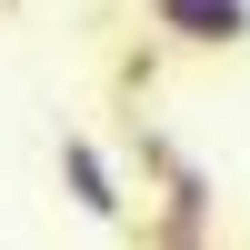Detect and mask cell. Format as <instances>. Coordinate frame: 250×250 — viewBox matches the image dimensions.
<instances>
[{"instance_id":"obj_2","label":"cell","mask_w":250,"mask_h":250,"mask_svg":"<svg viewBox=\"0 0 250 250\" xmlns=\"http://www.w3.org/2000/svg\"><path fill=\"white\" fill-rule=\"evenodd\" d=\"M170 50H250V0H140Z\"/></svg>"},{"instance_id":"obj_3","label":"cell","mask_w":250,"mask_h":250,"mask_svg":"<svg viewBox=\"0 0 250 250\" xmlns=\"http://www.w3.org/2000/svg\"><path fill=\"white\" fill-rule=\"evenodd\" d=\"M150 240H170V250L210 240V170H200V160H170V170H160V220H150Z\"/></svg>"},{"instance_id":"obj_1","label":"cell","mask_w":250,"mask_h":250,"mask_svg":"<svg viewBox=\"0 0 250 250\" xmlns=\"http://www.w3.org/2000/svg\"><path fill=\"white\" fill-rule=\"evenodd\" d=\"M60 190H70V210L80 220H100V230H120L130 220V190H120V170H110V150H100L90 130H60Z\"/></svg>"}]
</instances>
